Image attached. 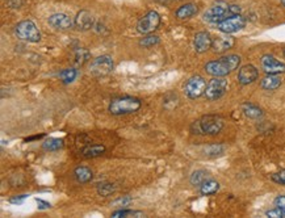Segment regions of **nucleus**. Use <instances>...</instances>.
<instances>
[{
	"label": "nucleus",
	"mask_w": 285,
	"mask_h": 218,
	"mask_svg": "<svg viewBox=\"0 0 285 218\" xmlns=\"http://www.w3.org/2000/svg\"><path fill=\"white\" fill-rule=\"evenodd\" d=\"M223 120L218 116H204L192 125V132L195 134H209L214 136L221 132Z\"/></svg>",
	"instance_id": "nucleus-3"
},
{
	"label": "nucleus",
	"mask_w": 285,
	"mask_h": 218,
	"mask_svg": "<svg viewBox=\"0 0 285 218\" xmlns=\"http://www.w3.org/2000/svg\"><path fill=\"white\" fill-rule=\"evenodd\" d=\"M74 176L77 179L78 183L80 184H86V183H90L94 177V173L88 167H84V166H80V167H77L74 170Z\"/></svg>",
	"instance_id": "nucleus-19"
},
{
	"label": "nucleus",
	"mask_w": 285,
	"mask_h": 218,
	"mask_svg": "<svg viewBox=\"0 0 285 218\" xmlns=\"http://www.w3.org/2000/svg\"><path fill=\"white\" fill-rule=\"evenodd\" d=\"M36 202H37V205H38V208H40V209H49L50 206H51V205H50V202L41 200V199H37Z\"/></svg>",
	"instance_id": "nucleus-36"
},
{
	"label": "nucleus",
	"mask_w": 285,
	"mask_h": 218,
	"mask_svg": "<svg viewBox=\"0 0 285 218\" xmlns=\"http://www.w3.org/2000/svg\"><path fill=\"white\" fill-rule=\"evenodd\" d=\"M204 20L206 23L218 24L226 20L227 17H231L229 14V4L225 1H217L216 4H213L210 8L204 14Z\"/></svg>",
	"instance_id": "nucleus-6"
},
{
	"label": "nucleus",
	"mask_w": 285,
	"mask_h": 218,
	"mask_svg": "<svg viewBox=\"0 0 285 218\" xmlns=\"http://www.w3.org/2000/svg\"><path fill=\"white\" fill-rule=\"evenodd\" d=\"M236 41L234 38L229 34L226 36H218L216 38H213L212 42V49L216 53H223V51H227L229 49H231L234 46Z\"/></svg>",
	"instance_id": "nucleus-16"
},
{
	"label": "nucleus",
	"mask_w": 285,
	"mask_h": 218,
	"mask_svg": "<svg viewBox=\"0 0 285 218\" xmlns=\"http://www.w3.org/2000/svg\"><path fill=\"white\" fill-rule=\"evenodd\" d=\"M205 90H206V82L200 75L190 77L184 86V92L190 99H199L200 96L205 93Z\"/></svg>",
	"instance_id": "nucleus-9"
},
{
	"label": "nucleus",
	"mask_w": 285,
	"mask_h": 218,
	"mask_svg": "<svg viewBox=\"0 0 285 218\" xmlns=\"http://www.w3.org/2000/svg\"><path fill=\"white\" fill-rule=\"evenodd\" d=\"M259 77L258 70L253 64H246L243 67H240L239 73H238V82L242 86H247L253 83Z\"/></svg>",
	"instance_id": "nucleus-12"
},
{
	"label": "nucleus",
	"mask_w": 285,
	"mask_h": 218,
	"mask_svg": "<svg viewBox=\"0 0 285 218\" xmlns=\"http://www.w3.org/2000/svg\"><path fill=\"white\" fill-rule=\"evenodd\" d=\"M240 64V57L237 54H230L221 57L217 61H210L205 64V71L212 77H226L231 71H234Z\"/></svg>",
	"instance_id": "nucleus-1"
},
{
	"label": "nucleus",
	"mask_w": 285,
	"mask_h": 218,
	"mask_svg": "<svg viewBox=\"0 0 285 218\" xmlns=\"http://www.w3.org/2000/svg\"><path fill=\"white\" fill-rule=\"evenodd\" d=\"M246 27V18L242 15H237V16H231L223 20L221 23L217 24V29L220 32L225 33V34H231L242 31Z\"/></svg>",
	"instance_id": "nucleus-10"
},
{
	"label": "nucleus",
	"mask_w": 285,
	"mask_h": 218,
	"mask_svg": "<svg viewBox=\"0 0 285 218\" xmlns=\"http://www.w3.org/2000/svg\"><path fill=\"white\" fill-rule=\"evenodd\" d=\"M266 216H267V217H272V218H283L285 217V212L283 209H280V208L275 206L273 209L268 210L267 213H266Z\"/></svg>",
	"instance_id": "nucleus-32"
},
{
	"label": "nucleus",
	"mask_w": 285,
	"mask_h": 218,
	"mask_svg": "<svg viewBox=\"0 0 285 218\" xmlns=\"http://www.w3.org/2000/svg\"><path fill=\"white\" fill-rule=\"evenodd\" d=\"M113 66L114 64L112 57H109V55H101V57H97V58L92 61L90 67V73L94 77L97 78L107 77V75L112 73Z\"/></svg>",
	"instance_id": "nucleus-7"
},
{
	"label": "nucleus",
	"mask_w": 285,
	"mask_h": 218,
	"mask_svg": "<svg viewBox=\"0 0 285 218\" xmlns=\"http://www.w3.org/2000/svg\"><path fill=\"white\" fill-rule=\"evenodd\" d=\"M104 153L105 146L103 145H90L81 150V154L84 155L86 158H95V156H99V155L104 154Z\"/></svg>",
	"instance_id": "nucleus-22"
},
{
	"label": "nucleus",
	"mask_w": 285,
	"mask_h": 218,
	"mask_svg": "<svg viewBox=\"0 0 285 218\" xmlns=\"http://www.w3.org/2000/svg\"><path fill=\"white\" fill-rule=\"evenodd\" d=\"M281 4H283L285 7V0H281Z\"/></svg>",
	"instance_id": "nucleus-38"
},
{
	"label": "nucleus",
	"mask_w": 285,
	"mask_h": 218,
	"mask_svg": "<svg viewBox=\"0 0 285 218\" xmlns=\"http://www.w3.org/2000/svg\"><path fill=\"white\" fill-rule=\"evenodd\" d=\"M273 202H275V206L280 208L285 212V196H277Z\"/></svg>",
	"instance_id": "nucleus-33"
},
{
	"label": "nucleus",
	"mask_w": 285,
	"mask_h": 218,
	"mask_svg": "<svg viewBox=\"0 0 285 218\" xmlns=\"http://www.w3.org/2000/svg\"><path fill=\"white\" fill-rule=\"evenodd\" d=\"M197 12H199V7L197 5L193 4V3H187V4L180 5L176 9L175 16L179 20H188V18L193 17L195 15H197Z\"/></svg>",
	"instance_id": "nucleus-17"
},
{
	"label": "nucleus",
	"mask_w": 285,
	"mask_h": 218,
	"mask_svg": "<svg viewBox=\"0 0 285 218\" xmlns=\"http://www.w3.org/2000/svg\"><path fill=\"white\" fill-rule=\"evenodd\" d=\"M112 217L120 218V217H143V213L142 212H138V210H130V209H120L116 210L112 213Z\"/></svg>",
	"instance_id": "nucleus-26"
},
{
	"label": "nucleus",
	"mask_w": 285,
	"mask_h": 218,
	"mask_svg": "<svg viewBox=\"0 0 285 218\" xmlns=\"http://www.w3.org/2000/svg\"><path fill=\"white\" fill-rule=\"evenodd\" d=\"M15 32H16V36L23 40V41L27 42H36L41 41V33L38 31V28L36 27V24L31 21V20H24V21H20V23L16 25L15 28Z\"/></svg>",
	"instance_id": "nucleus-4"
},
{
	"label": "nucleus",
	"mask_w": 285,
	"mask_h": 218,
	"mask_svg": "<svg viewBox=\"0 0 285 218\" xmlns=\"http://www.w3.org/2000/svg\"><path fill=\"white\" fill-rule=\"evenodd\" d=\"M240 12H242V8H240L239 5L229 4V14H230V16H237V15H240Z\"/></svg>",
	"instance_id": "nucleus-34"
},
{
	"label": "nucleus",
	"mask_w": 285,
	"mask_h": 218,
	"mask_svg": "<svg viewBox=\"0 0 285 218\" xmlns=\"http://www.w3.org/2000/svg\"><path fill=\"white\" fill-rule=\"evenodd\" d=\"M114 192V187L113 184L111 183H100L97 186V193L103 197H107V196L112 195Z\"/></svg>",
	"instance_id": "nucleus-28"
},
{
	"label": "nucleus",
	"mask_w": 285,
	"mask_h": 218,
	"mask_svg": "<svg viewBox=\"0 0 285 218\" xmlns=\"http://www.w3.org/2000/svg\"><path fill=\"white\" fill-rule=\"evenodd\" d=\"M218 189H220V184H218V182H216V180H213V179L205 180V182L200 186V192H201V195L204 196L214 195V193H217Z\"/></svg>",
	"instance_id": "nucleus-21"
},
{
	"label": "nucleus",
	"mask_w": 285,
	"mask_h": 218,
	"mask_svg": "<svg viewBox=\"0 0 285 218\" xmlns=\"http://www.w3.org/2000/svg\"><path fill=\"white\" fill-rule=\"evenodd\" d=\"M77 75L78 73L75 68H66V70H63L62 73L59 74V78H61V80H62V82L68 84V83H71L75 80Z\"/></svg>",
	"instance_id": "nucleus-27"
},
{
	"label": "nucleus",
	"mask_w": 285,
	"mask_h": 218,
	"mask_svg": "<svg viewBox=\"0 0 285 218\" xmlns=\"http://www.w3.org/2000/svg\"><path fill=\"white\" fill-rule=\"evenodd\" d=\"M27 197L28 195H20L17 196V197H12V199H9V202H12V204H21Z\"/></svg>",
	"instance_id": "nucleus-35"
},
{
	"label": "nucleus",
	"mask_w": 285,
	"mask_h": 218,
	"mask_svg": "<svg viewBox=\"0 0 285 218\" xmlns=\"http://www.w3.org/2000/svg\"><path fill=\"white\" fill-rule=\"evenodd\" d=\"M44 149L49 151H57L59 149L63 147V141L59 140V138H48L45 142H44Z\"/></svg>",
	"instance_id": "nucleus-25"
},
{
	"label": "nucleus",
	"mask_w": 285,
	"mask_h": 218,
	"mask_svg": "<svg viewBox=\"0 0 285 218\" xmlns=\"http://www.w3.org/2000/svg\"><path fill=\"white\" fill-rule=\"evenodd\" d=\"M227 90V80L225 77H214L210 82L206 84V90H205V97L209 101H216L221 99L222 96L225 95Z\"/></svg>",
	"instance_id": "nucleus-5"
},
{
	"label": "nucleus",
	"mask_w": 285,
	"mask_h": 218,
	"mask_svg": "<svg viewBox=\"0 0 285 218\" xmlns=\"http://www.w3.org/2000/svg\"><path fill=\"white\" fill-rule=\"evenodd\" d=\"M91 54L90 51L87 50V49H78V50H75V53H74V63H75V66H83V64L86 63L87 61L90 59Z\"/></svg>",
	"instance_id": "nucleus-24"
},
{
	"label": "nucleus",
	"mask_w": 285,
	"mask_h": 218,
	"mask_svg": "<svg viewBox=\"0 0 285 218\" xmlns=\"http://www.w3.org/2000/svg\"><path fill=\"white\" fill-rule=\"evenodd\" d=\"M205 153L208 156H217V155H221L223 153V146L221 145H212L208 146L205 149Z\"/></svg>",
	"instance_id": "nucleus-30"
},
{
	"label": "nucleus",
	"mask_w": 285,
	"mask_h": 218,
	"mask_svg": "<svg viewBox=\"0 0 285 218\" xmlns=\"http://www.w3.org/2000/svg\"><path fill=\"white\" fill-rule=\"evenodd\" d=\"M131 202V199L130 197H124V199H120V200H117V201H114L113 202V205H117V204H122V206H127V205L130 204Z\"/></svg>",
	"instance_id": "nucleus-37"
},
{
	"label": "nucleus",
	"mask_w": 285,
	"mask_h": 218,
	"mask_svg": "<svg viewBox=\"0 0 285 218\" xmlns=\"http://www.w3.org/2000/svg\"><path fill=\"white\" fill-rule=\"evenodd\" d=\"M260 63H262V67L266 74L279 75V74L285 73V64L269 54L263 55L262 59H260Z\"/></svg>",
	"instance_id": "nucleus-11"
},
{
	"label": "nucleus",
	"mask_w": 285,
	"mask_h": 218,
	"mask_svg": "<svg viewBox=\"0 0 285 218\" xmlns=\"http://www.w3.org/2000/svg\"><path fill=\"white\" fill-rule=\"evenodd\" d=\"M271 180L277 183V184H280V186H285V170H281V171L276 173H272Z\"/></svg>",
	"instance_id": "nucleus-31"
},
{
	"label": "nucleus",
	"mask_w": 285,
	"mask_h": 218,
	"mask_svg": "<svg viewBox=\"0 0 285 218\" xmlns=\"http://www.w3.org/2000/svg\"><path fill=\"white\" fill-rule=\"evenodd\" d=\"M74 25H75L78 31H81V32L90 31L91 28L94 27V17H92V15L88 11L81 9V11L78 12L77 17L74 20Z\"/></svg>",
	"instance_id": "nucleus-14"
},
{
	"label": "nucleus",
	"mask_w": 285,
	"mask_h": 218,
	"mask_svg": "<svg viewBox=\"0 0 285 218\" xmlns=\"http://www.w3.org/2000/svg\"><path fill=\"white\" fill-rule=\"evenodd\" d=\"M212 42L213 38L208 32H199L193 38V47L197 53H205L212 47Z\"/></svg>",
	"instance_id": "nucleus-15"
},
{
	"label": "nucleus",
	"mask_w": 285,
	"mask_h": 218,
	"mask_svg": "<svg viewBox=\"0 0 285 218\" xmlns=\"http://www.w3.org/2000/svg\"><path fill=\"white\" fill-rule=\"evenodd\" d=\"M210 179V173L205 170H197L190 175V184L195 187H200L205 180Z\"/></svg>",
	"instance_id": "nucleus-23"
},
{
	"label": "nucleus",
	"mask_w": 285,
	"mask_h": 218,
	"mask_svg": "<svg viewBox=\"0 0 285 218\" xmlns=\"http://www.w3.org/2000/svg\"><path fill=\"white\" fill-rule=\"evenodd\" d=\"M280 86V77L273 75V74H268L267 77L264 78V79H262V82H260V87H262L263 90H266V91H275V90H277Z\"/></svg>",
	"instance_id": "nucleus-18"
},
{
	"label": "nucleus",
	"mask_w": 285,
	"mask_h": 218,
	"mask_svg": "<svg viewBox=\"0 0 285 218\" xmlns=\"http://www.w3.org/2000/svg\"><path fill=\"white\" fill-rule=\"evenodd\" d=\"M157 44H159V37L151 36V34H149L147 37H143L140 41V45L146 47V49H150V47H153V46H155Z\"/></svg>",
	"instance_id": "nucleus-29"
},
{
	"label": "nucleus",
	"mask_w": 285,
	"mask_h": 218,
	"mask_svg": "<svg viewBox=\"0 0 285 218\" xmlns=\"http://www.w3.org/2000/svg\"><path fill=\"white\" fill-rule=\"evenodd\" d=\"M160 24V16L157 11H150L137 23V31L141 34H151Z\"/></svg>",
	"instance_id": "nucleus-8"
},
{
	"label": "nucleus",
	"mask_w": 285,
	"mask_h": 218,
	"mask_svg": "<svg viewBox=\"0 0 285 218\" xmlns=\"http://www.w3.org/2000/svg\"><path fill=\"white\" fill-rule=\"evenodd\" d=\"M142 107V101L137 97L131 96H124V97H116L111 101L108 109L113 116H121V114L134 113L140 110Z\"/></svg>",
	"instance_id": "nucleus-2"
},
{
	"label": "nucleus",
	"mask_w": 285,
	"mask_h": 218,
	"mask_svg": "<svg viewBox=\"0 0 285 218\" xmlns=\"http://www.w3.org/2000/svg\"><path fill=\"white\" fill-rule=\"evenodd\" d=\"M284 57H285V49H284Z\"/></svg>",
	"instance_id": "nucleus-39"
},
{
	"label": "nucleus",
	"mask_w": 285,
	"mask_h": 218,
	"mask_svg": "<svg viewBox=\"0 0 285 218\" xmlns=\"http://www.w3.org/2000/svg\"><path fill=\"white\" fill-rule=\"evenodd\" d=\"M48 23L51 28L58 29V31H66L73 27V20L66 14H54L51 15L48 20Z\"/></svg>",
	"instance_id": "nucleus-13"
},
{
	"label": "nucleus",
	"mask_w": 285,
	"mask_h": 218,
	"mask_svg": "<svg viewBox=\"0 0 285 218\" xmlns=\"http://www.w3.org/2000/svg\"><path fill=\"white\" fill-rule=\"evenodd\" d=\"M242 112L246 117L251 118V120H256V118H260L263 116L262 109L255 104H251V103H244L242 105Z\"/></svg>",
	"instance_id": "nucleus-20"
}]
</instances>
